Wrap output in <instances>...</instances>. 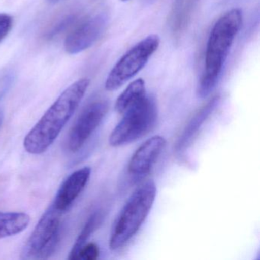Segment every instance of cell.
Instances as JSON below:
<instances>
[{"label": "cell", "instance_id": "6da1fadb", "mask_svg": "<svg viewBox=\"0 0 260 260\" xmlns=\"http://www.w3.org/2000/svg\"><path fill=\"white\" fill-rule=\"evenodd\" d=\"M89 83V79H80L60 94L25 136L23 146L28 153L42 154L54 144L80 106Z\"/></svg>", "mask_w": 260, "mask_h": 260}, {"label": "cell", "instance_id": "7a4b0ae2", "mask_svg": "<svg viewBox=\"0 0 260 260\" xmlns=\"http://www.w3.org/2000/svg\"><path fill=\"white\" fill-rule=\"evenodd\" d=\"M242 23L243 13L235 8L219 18L213 26L207 43L205 68L196 89L199 98L208 96L215 88Z\"/></svg>", "mask_w": 260, "mask_h": 260}, {"label": "cell", "instance_id": "3957f363", "mask_svg": "<svg viewBox=\"0 0 260 260\" xmlns=\"http://www.w3.org/2000/svg\"><path fill=\"white\" fill-rule=\"evenodd\" d=\"M156 187L148 181L138 187L127 199L114 222L109 238L112 250L121 249L142 226L154 203Z\"/></svg>", "mask_w": 260, "mask_h": 260}, {"label": "cell", "instance_id": "277c9868", "mask_svg": "<svg viewBox=\"0 0 260 260\" xmlns=\"http://www.w3.org/2000/svg\"><path fill=\"white\" fill-rule=\"evenodd\" d=\"M157 115L155 100L146 95L123 114L122 119L109 136V144L112 147H121L140 139L154 127Z\"/></svg>", "mask_w": 260, "mask_h": 260}, {"label": "cell", "instance_id": "5b68a950", "mask_svg": "<svg viewBox=\"0 0 260 260\" xmlns=\"http://www.w3.org/2000/svg\"><path fill=\"white\" fill-rule=\"evenodd\" d=\"M159 44V36L152 34L128 50L109 72L105 83L106 90H117L136 76L157 51Z\"/></svg>", "mask_w": 260, "mask_h": 260}, {"label": "cell", "instance_id": "8992f818", "mask_svg": "<svg viewBox=\"0 0 260 260\" xmlns=\"http://www.w3.org/2000/svg\"><path fill=\"white\" fill-rule=\"evenodd\" d=\"M61 213L52 205L48 208L36 224L22 252L23 259H48L60 243Z\"/></svg>", "mask_w": 260, "mask_h": 260}, {"label": "cell", "instance_id": "52a82bcc", "mask_svg": "<svg viewBox=\"0 0 260 260\" xmlns=\"http://www.w3.org/2000/svg\"><path fill=\"white\" fill-rule=\"evenodd\" d=\"M109 110V103L98 100L88 105L79 115L68 135L67 148L77 153L96 130Z\"/></svg>", "mask_w": 260, "mask_h": 260}, {"label": "cell", "instance_id": "ba28073f", "mask_svg": "<svg viewBox=\"0 0 260 260\" xmlns=\"http://www.w3.org/2000/svg\"><path fill=\"white\" fill-rule=\"evenodd\" d=\"M107 22L105 13H98L83 19L65 40L67 52L77 54L90 48L103 34Z\"/></svg>", "mask_w": 260, "mask_h": 260}, {"label": "cell", "instance_id": "9c48e42d", "mask_svg": "<svg viewBox=\"0 0 260 260\" xmlns=\"http://www.w3.org/2000/svg\"><path fill=\"white\" fill-rule=\"evenodd\" d=\"M167 144L165 138L155 135L143 143L132 155L128 164V173L132 176L147 174L154 165Z\"/></svg>", "mask_w": 260, "mask_h": 260}, {"label": "cell", "instance_id": "30bf717a", "mask_svg": "<svg viewBox=\"0 0 260 260\" xmlns=\"http://www.w3.org/2000/svg\"><path fill=\"white\" fill-rule=\"evenodd\" d=\"M91 168L83 167L71 173L60 185L52 205L60 213L68 211L89 182Z\"/></svg>", "mask_w": 260, "mask_h": 260}, {"label": "cell", "instance_id": "8fae6325", "mask_svg": "<svg viewBox=\"0 0 260 260\" xmlns=\"http://www.w3.org/2000/svg\"><path fill=\"white\" fill-rule=\"evenodd\" d=\"M219 102H220V96L215 95L203 107L201 108L200 110L198 111L197 113L187 124L182 135L178 139L176 145V151L177 153H182L191 145L194 137L199 133V129L202 127V124L208 119L211 114L214 112Z\"/></svg>", "mask_w": 260, "mask_h": 260}, {"label": "cell", "instance_id": "7c38bea8", "mask_svg": "<svg viewBox=\"0 0 260 260\" xmlns=\"http://www.w3.org/2000/svg\"><path fill=\"white\" fill-rule=\"evenodd\" d=\"M30 220L26 213L0 211V239L20 234L28 228Z\"/></svg>", "mask_w": 260, "mask_h": 260}, {"label": "cell", "instance_id": "4fadbf2b", "mask_svg": "<svg viewBox=\"0 0 260 260\" xmlns=\"http://www.w3.org/2000/svg\"><path fill=\"white\" fill-rule=\"evenodd\" d=\"M146 95L145 82L143 79H138L131 83L118 97L115 103V109L118 113L123 115Z\"/></svg>", "mask_w": 260, "mask_h": 260}, {"label": "cell", "instance_id": "5bb4252c", "mask_svg": "<svg viewBox=\"0 0 260 260\" xmlns=\"http://www.w3.org/2000/svg\"><path fill=\"white\" fill-rule=\"evenodd\" d=\"M80 18V13L76 10L63 13V14L57 16V18L54 19L47 27L44 37L48 41L55 39L56 37L64 32L70 27L73 26L76 22H78Z\"/></svg>", "mask_w": 260, "mask_h": 260}, {"label": "cell", "instance_id": "9a60e30c", "mask_svg": "<svg viewBox=\"0 0 260 260\" xmlns=\"http://www.w3.org/2000/svg\"><path fill=\"white\" fill-rule=\"evenodd\" d=\"M101 213L100 211L94 212L91 214L90 217L88 218L87 221L85 223L84 226L82 229L81 232L79 234L71 252H70V260H77V254L79 251L81 249L82 246L86 244L88 239L90 237L91 234L94 232L98 228L99 225L101 223L102 220Z\"/></svg>", "mask_w": 260, "mask_h": 260}, {"label": "cell", "instance_id": "2e32d148", "mask_svg": "<svg viewBox=\"0 0 260 260\" xmlns=\"http://www.w3.org/2000/svg\"><path fill=\"white\" fill-rule=\"evenodd\" d=\"M15 80V73L11 69L0 71V100L9 92Z\"/></svg>", "mask_w": 260, "mask_h": 260}, {"label": "cell", "instance_id": "e0dca14e", "mask_svg": "<svg viewBox=\"0 0 260 260\" xmlns=\"http://www.w3.org/2000/svg\"><path fill=\"white\" fill-rule=\"evenodd\" d=\"M100 256V249L95 243H89L82 246L77 254V260H95Z\"/></svg>", "mask_w": 260, "mask_h": 260}, {"label": "cell", "instance_id": "ac0fdd59", "mask_svg": "<svg viewBox=\"0 0 260 260\" xmlns=\"http://www.w3.org/2000/svg\"><path fill=\"white\" fill-rule=\"evenodd\" d=\"M13 27V18L7 14L0 13V42L10 33Z\"/></svg>", "mask_w": 260, "mask_h": 260}, {"label": "cell", "instance_id": "d6986e66", "mask_svg": "<svg viewBox=\"0 0 260 260\" xmlns=\"http://www.w3.org/2000/svg\"><path fill=\"white\" fill-rule=\"evenodd\" d=\"M188 10H189V9H188V5L184 6L183 7H182V9H179L178 10L179 14L176 16V19H175V29H182V27L184 26L185 22H186L187 18H188Z\"/></svg>", "mask_w": 260, "mask_h": 260}, {"label": "cell", "instance_id": "ffe728a7", "mask_svg": "<svg viewBox=\"0 0 260 260\" xmlns=\"http://www.w3.org/2000/svg\"><path fill=\"white\" fill-rule=\"evenodd\" d=\"M4 112L0 109V127L2 126L3 121H4Z\"/></svg>", "mask_w": 260, "mask_h": 260}, {"label": "cell", "instance_id": "44dd1931", "mask_svg": "<svg viewBox=\"0 0 260 260\" xmlns=\"http://www.w3.org/2000/svg\"><path fill=\"white\" fill-rule=\"evenodd\" d=\"M48 1L51 4H57V3L60 2L61 0H48Z\"/></svg>", "mask_w": 260, "mask_h": 260}, {"label": "cell", "instance_id": "7402d4cb", "mask_svg": "<svg viewBox=\"0 0 260 260\" xmlns=\"http://www.w3.org/2000/svg\"><path fill=\"white\" fill-rule=\"evenodd\" d=\"M121 1H122V2H127L128 0H121Z\"/></svg>", "mask_w": 260, "mask_h": 260}]
</instances>
